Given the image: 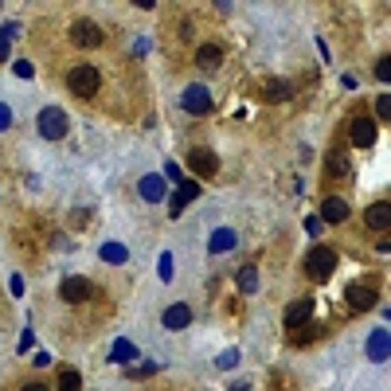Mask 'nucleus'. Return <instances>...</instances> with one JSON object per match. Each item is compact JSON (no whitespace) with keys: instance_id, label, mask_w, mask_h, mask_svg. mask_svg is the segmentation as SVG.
Wrapping results in <instances>:
<instances>
[{"instance_id":"nucleus-1","label":"nucleus","mask_w":391,"mask_h":391,"mask_svg":"<svg viewBox=\"0 0 391 391\" xmlns=\"http://www.w3.org/2000/svg\"><path fill=\"white\" fill-rule=\"evenodd\" d=\"M305 270H310L313 282H329L333 270H337V251L333 247H313L310 258H305Z\"/></svg>"},{"instance_id":"nucleus-2","label":"nucleus","mask_w":391,"mask_h":391,"mask_svg":"<svg viewBox=\"0 0 391 391\" xmlns=\"http://www.w3.org/2000/svg\"><path fill=\"white\" fill-rule=\"evenodd\" d=\"M67 86H71V94L75 98H94L98 86H102V75H98L94 67H75L67 75Z\"/></svg>"},{"instance_id":"nucleus-3","label":"nucleus","mask_w":391,"mask_h":391,"mask_svg":"<svg viewBox=\"0 0 391 391\" xmlns=\"http://www.w3.org/2000/svg\"><path fill=\"white\" fill-rule=\"evenodd\" d=\"M71 43L82 47V51L102 47V27H98L94 20H75V24H71Z\"/></svg>"},{"instance_id":"nucleus-4","label":"nucleus","mask_w":391,"mask_h":391,"mask_svg":"<svg viewBox=\"0 0 391 391\" xmlns=\"http://www.w3.org/2000/svg\"><path fill=\"white\" fill-rule=\"evenodd\" d=\"M40 134L47 137V141H63V134H67V114L59 106L40 110Z\"/></svg>"},{"instance_id":"nucleus-5","label":"nucleus","mask_w":391,"mask_h":391,"mask_svg":"<svg viewBox=\"0 0 391 391\" xmlns=\"http://www.w3.org/2000/svg\"><path fill=\"white\" fill-rule=\"evenodd\" d=\"M59 297L71 301V305H79V301H86V297H94V282H90V278H79V274H71V278L59 282Z\"/></svg>"},{"instance_id":"nucleus-6","label":"nucleus","mask_w":391,"mask_h":391,"mask_svg":"<svg viewBox=\"0 0 391 391\" xmlns=\"http://www.w3.org/2000/svg\"><path fill=\"white\" fill-rule=\"evenodd\" d=\"M188 168H192V173H200L203 180H207V176L219 173V157L207 145H196V149H188Z\"/></svg>"},{"instance_id":"nucleus-7","label":"nucleus","mask_w":391,"mask_h":391,"mask_svg":"<svg viewBox=\"0 0 391 391\" xmlns=\"http://www.w3.org/2000/svg\"><path fill=\"white\" fill-rule=\"evenodd\" d=\"M180 106L188 110L192 118H203V114H212V94L203 90L200 82H196V86H188V90L180 94Z\"/></svg>"},{"instance_id":"nucleus-8","label":"nucleus","mask_w":391,"mask_h":391,"mask_svg":"<svg viewBox=\"0 0 391 391\" xmlns=\"http://www.w3.org/2000/svg\"><path fill=\"white\" fill-rule=\"evenodd\" d=\"M349 141L356 149H372L379 141V129H376V122L372 118H356V122L349 125Z\"/></svg>"},{"instance_id":"nucleus-9","label":"nucleus","mask_w":391,"mask_h":391,"mask_svg":"<svg viewBox=\"0 0 391 391\" xmlns=\"http://www.w3.org/2000/svg\"><path fill=\"white\" fill-rule=\"evenodd\" d=\"M344 297H349V310L352 313H364V310H372V305L379 301V294L372 290V286H349Z\"/></svg>"},{"instance_id":"nucleus-10","label":"nucleus","mask_w":391,"mask_h":391,"mask_svg":"<svg viewBox=\"0 0 391 391\" xmlns=\"http://www.w3.org/2000/svg\"><path fill=\"white\" fill-rule=\"evenodd\" d=\"M305 321H313V297H297L294 305L286 310V325H290V329H301Z\"/></svg>"},{"instance_id":"nucleus-11","label":"nucleus","mask_w":391,"mask_h":391,"mask_svg":"<svg viewBox=\"0 0 391 391\" xmlns=\"http://www.w3.org/2000/svg\"><path fill=\"white\" fill-rule=\"evenodd\" d=\"M219 63H223V47L219 43H200L196 47V67L200 71H216Z\"/></svg>"},{"instance_id":"nucleus-12","label":"nucleus","mask_w":391,"mask_h":391,"mask_svg":"<svg viewBox=\"0 0 391 391\" xmlns=\"http://www.w3.org/2000/svg\"><path fill=\"white\" fill-rule=\"evenodd\" d=\"M388 352H391V333H388V329H376V333L368 337V356H372L376 364H383V360H388Z\"/></svg>"},{"instance_id":"nucleus-13","label":"nucleus","mask_w":391,"mask_h":391,"mask_svg":"<svg viewBox=\"0 0 391 391\" xmlns=\"http://www.w3.org/2000/svg\"><path fill=\"white\" fill-rule=\"evenodd\" d=\"M196 196H200V184H196V180L180 184V188L173 192V200H168V216H180V212H184V203L196 200Z\"/></svg>"},{"instance_id":"nucleus-14","label":"nucleus","mask_w":391,"mask_h":391,"mask_svg":"<svg viewBox=\"0 0 391 391\" xmlns=\"http://www.w3.org/2000/svg\"><path fill=\"white\" fill-rule=\"evenodd\" d=\"M344 219H349V203L340 196H329L321 203V223H344Z\"/></svg>"},{"instance_id":"nucleus-15","label":"nucleus","mask_w":391,"mask_h":391,"mask_svg":"<svg viewBox=\"0 0 391 391\" xmlns=\"http://www.w3.org/2000/svg\"><path fill=\"white\" fill-rule=\"evenodd\" d=\"M161 321H164V329L180 333V329H188V325H192V310H188V305H168Z\"/></svg>"},{"instance_id":"nucleus-16","label":"nucleus","mask_w":391,"mask_h":391,"mask_svg":"<svg viewBox=\"0 0 391 391\" xmlns=\"http://www.w3.org/2000/svg\"><path fill=\"white\" fill-rule=\"evenodd\" d=\"M235 243H239V235L231 227H219L216 235L207 239V251H212V255H227V251H235Z\"/></svg>"},{"instance_id":"nucleus-17","label":"nucleus","mask_w":391,"mask_h":391,"mask_svg":"<svg viewBox=\"0 0 391 391\" xmlns=\"http://www.w3.org/2000/svg\"><path fill=\"white\" fill-rule=\"evenodd\" d=\"M137 192L145 196L149 203H157V200H164V176H157V173H149V176H141V184H137Z\"/></svg>"},{"instance_id":"nucleus-18","label":"nucleus","mask_w":391,"mask_h":391,"mask_svg":"<svg viewBox=\"0 0 391 391\" xmlns=\"http://www.w3.org/2000/svg\"><path fill=\"white\" fill-rule=\"evenodd\" d=\"M364 219H368V227H372V231H388V223H391V203H388V200L372 203Z\"/></svg>"},{"instance_id":"nucleus-19","label":"nucleus","mask_w":391,"mask_h":391,"mask_svg":"<svg viewBox=\"0 0 391 391\" xmlns=\"http://www.w3.org/2000/svg\"><path fill=\"white\" fill-rule=\"evenodd\" d=\"M325 168H329V176H349L352 173V161L344 149H333L329 157H325Z\"/></svg>"},{"instance_id":"nucleus-20","label":"nucleus","mask_w":391,"mask_h":391,"mask_svg":"<svg viewBox=\"0 0 391 391\" xmlns=\"http://www.w3.org/2000/svg\"><path fill=\"white\" fill-rule=\"evenodd\" d=\"M290 94H294V86L282 82V79H266L262 82V98H266V102H282V98H290Z\"/></svg>"},{"instance_id":"nucleus-21","label":"nucleus","mask_w":391,"mask_h":391,"mask_svg":"<svg viewBox=\"0 0 391 391\" xmlns=\"http://www.w3.org/2000/svg\"><path fill=\"white\" fill-rule=\"evenodd\" d=\"M110 360H114V364H129V360H137L134 340H114V349H110Z\"/></svg>"},{"instance_id":"nucleus-22","label":"nucleus","mask_w":391,"mask_h":391,"mask_svg":"<svg viewBox=\"0 0 391 391\" xmlns=\"http://www.w3.org/2000/svg\"><path fill=\"white\" fill-rule=\"evenodd\" d=\"M102 262H129V251H125L122 243H102Z\"/></svg>"},{"instance_id":"nucleus-23","label":"nucleus","mask_w":391,"mask_h":391,"mask_svg":"<svg viewBox=\"0 0 391 391\" xmlns=\"http://www.w3.org/2000/svg\"><path fill=\"white\" fill-rule=\"evenodd\" d=\"M59 391H82V376L75 368H63V372H59Z\"/></svg>"},{"instance_id":"nucleus-24","label":"nucleus","mask_w":391,"mask_h":391,"mask_svg":"<svg viewBox=\"0 0 391 391\" xmlns=\"http://www.w3.org/2000/svg\"><path fill=\"white\" fill-rule=\"evenodd\" d=\"M239 290H243V294H255V290H258V270L255 266L239 270Z\"/></svg>"},{"instance_id":"nucleus-25","label":"nucleus","mask_w":391,"mask_h":391,"mask_svg":"<svg viewBox=\"0 0 391 391\" xmlns=\"http://www.w3.org/2000/svg\"><path fill=\"white\" fill-rule=\"evenodd\" d=\"M153 372H157V360H145V364H129L125 368V376L129 379H149Z\"/></svg>"},{"instance_id":"nucleus-26","label":"nucleus","mask_w":391,"mask_h":391,"mask_svg":"<svg viewBox=\"0 0 391 391\" xmlns=\"http://www.w3.org/2000/svg\"><path fill=\"white\" fill-rule=\"evenodd\" d=\"M388 75H391V55H379V63H376V79L388 82Z\"/></svg>"},{"instance_id":"nucleus-27","label":"nucleus","mask_w":391,"mask_h":391,"mask_svg":"<svg viewBox=\"0 0 391 391\" xmlns=\"http://www.w3.org/2000/svg\"><path fill=\"white\" fill-rule=\"evenodd\" d=\"M376 114L383 118V122L391 118V98H388V94H379V102H376Z\"/></svg>"},{"instance_id":"nucleus-28","label":"nucleus","mask_w":391,"mask_h":391,"mask_svg":"<svg viewBox=\"0 0 391 391\" xmlns=\"http://www.w3.org/2000/svg\"><path fill=\"white\" fill-rule=\"evenodd\" d=\"M216 364H219V368H235V364H239V352H223Z\"/></svg>"},{"instance_id":"nucleus-29","label":"nucleus","mask_w":391,"mask_h":391,"mask_svg":"<svg viewBox=\"0 0 391 391\" xmlns=\"http://www.w3.org/2000/svg\"><path fill=\"white\" fill-rule=\"evenodd\" d=\"M16 75H20V79H31L36 71H31V63H27V59H20V63H16Z\"/></svg>"},{"instance_id":"nucleus-30","label":"nucleus","mask_w":391,"mask_h":391,"mask_svg":"<svg viewBox=\"0 0 391 391\" xmlns=\"http://www.w3.org/2000/svg\"><path fill=\"white\" fill-rule=\"evenodd\" d=\"M8 36H12V27H8V31L0 36V59H8V55H12V47H8Z\"/></svg>"},{"instance_id":"nucleus-31","label":"nucleus","mask_w":391,"mask_h":391,"mask_svg":"<svg viewBox=\"0 0 391 391\" xmlns=\"http://www.w3.org/2000/svg\"><path fill=\"white\" fill-rule=\"evenodd\" d=\"M8 125H12V110L0 102V129H8Z\"/></svg>"},{"instance_id":"nucleus-32","label":"nucleus","mask_w":391,"mask_h":391,"mask_svg":"<svg viewBox=\"0 0 391 391\" xmlns=\"http://www.w3.org/2000/svg\"><path fill=\"white\" fill-rule=\"evenodd\" d=\"M161 278H164V282H168V278H173V258H168V255L161 258Z\"/></svg>"},{"instance_id":"nucleus-33","label":"nucleus","mask_w":391,"mask_h":391,"mask_svg":"<svg viewBox=\"0 0 391 391\" xmlns=\"http://www.w3.org/2000/svg\"><path fill=\"white\" fill-rule=\"evenodd\" d=\"M305 231H310V235H321V219L310 216V219H305Z\"/></svg>"},{"instance_id":"nucleus-34","label":"nucleus","mask_w":391,"mask_h":391,"mask_svg":"<svg viewBox=\"0 0 391 391\" xmlns=\"http://www.w3.org/2000/svg\"><path fill=\"white\" fill-rule=\"evenodd\" d=\"M164 173L173 176V180H180V176H184V173H180V164H176V161H168V164H164Z\"/></svg>"},{"instance_id":"nucleus-35","label":"nucleus","mask_w":391,"mask_h":391,"mask_svg":"<svg viewBox=\"0 0 391 391\" xmlns=\"http://www.w3.org/2000/svg\"><path fill=\"white\" fill-rule=\"evenodd\" d=\"M8 290H12L16 297H20V294H24V278H12V282H8Z\"/></svg>"},{"instance_id":"nucleus-36","label":"nucleus","mask_w":391,"mask_h":391,"mask_svg":"<svg viewBox=\"0 0 391 391\" xmlns=\"http://www.w3.org/2000/svg\"><path fill=\"white\" fill-rule=\"evenodd\" d=\"M24 391H47V388H43V383H27Z\"/></svg>"},{"instance_id":"nucleus-37","label":"nucleus","mask_w":391,"mask_h":391,"mask_svg":"<svg viewBox=\"0 0 391 391\" xmlns=\"http://www.w3.org/2000/svg\"><path fill=\"white\" fill-rule=\"evenodd\" d=\"M231 391H247V388H231Z\"/></svg>"}]
</instances>
